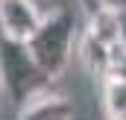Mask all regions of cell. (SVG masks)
<instances>
[{"label": "cell", "mask_w": 126, "mask_h": 120, "mask_svg": "<svg viewBox=\"0 0 126 120\" xmlns=\"http://www.w3.org/2000/svg\"><path fill=\"white\" fill-rule=\"evenodd\" d=\"M41 24L32 0H0V35L12 44H27Z\"/></svg>", "instance_id": "cell-3"}, {"label": "cell", "mask_w": 126, "mask_h": 120, "mask_svg": "<svg viewBox=\"0 0 126 120\" xmlns=\"http://www.w3.org/2000/svg\"><path fill=\"white\" fill-rule=\"evenodd\" d=\"M97 9H109L114 15H126V0H94Z\"/></svg>", "instance_id": "cell-7"}, {"label": "cell", "mask_w": 126, "mask_h": 120, "mask_svg": "<svg viewBox=\"0 0 126 120\" xmlns=\"http://www.w3.org/2000/svg\"><path fill=\"white\" fill-rule=\"evenodd\" d=\"M103 111L106 120H126V79L109 73L103 82Z\"/></svg>", "instance_id": "cell-6"}, {"label": "cell", "mask_w": 126, "mask_h": 120, "mask_svg": "<svg viewBox=\"0 0 126 120\" xmlns=\"http://www.w3.org/2000/svg\"><path fill=\"white\" fill-rule=\"evenodd\" d=\"M0 79L15 100H24V103L41 97L44 85L50 82L32 64L24 44H12V41H3V38H0Z\"/></svg>", "instance_id": "cell-2"}, {"label": "cell", "mask_w": 126, "mask_h": 120, "mask_svg": "<svg viewBox=\"0 0 126 120\" xmlns=\"http://www.w3.org/2000/svg\"><path fill=\"white\" fill-rule=\"evenodd\" d=\"M85 38L94 41L97 47L114 53L117 47H123V15H114L109 9H94L88 30H85Z\"/></svg>", "instance_id": "cell-4"}, {"label": "cell", "mask_w": 126, "mask_h": 120, "mask_svg": "<svg viewBox=\"0 0 126 120\" xmlns=\"http://www.w3.org/2000/svg\"><path fill=\"white\" fill-rule=\"evenodd\" d=\"M70 117H73L70 100L67 97H50V94L30 100L18 114V120H70Z\"/></svg>", "instance_id": "cell-5"}, {"label": "cell", "mask_w": 126, "mask_h": 120, "mask_svg": "<svg viewBox=\"0 0 126 120\" xmlns=\"http://www.w3.org/2000/svg\"><path fill=\"white\" fill-rule=\"evenodd\" d=\"M111 73H114V76H120V79H126V53L117 59V64L111 67Z\"/></svg>", "instance_id": "cell-8"}, {"label": "cell", "mask_w": 126, "mask_h": 120, "mask_svg": "<svg viewBox=\"0 0 126 120\" xmlns=\"http://www.w3.org/2000/svg\"><path fill=\"white\" fill-rule=\"evenodd\" d=\"M73 44H76V21L67 9H53L50 15H41V24L27 47V56L32 64L47 76L56 79L67 67V61L73 56Z\"/></svg>", "instance_id": "cell-1"}]
</instances>
